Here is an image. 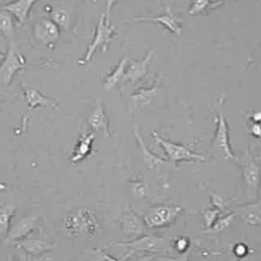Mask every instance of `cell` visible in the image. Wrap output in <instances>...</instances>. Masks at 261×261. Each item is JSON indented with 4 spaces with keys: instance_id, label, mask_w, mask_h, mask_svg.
Masks as SVG:
<instances>
[{
    "instance_id": "12",
    "label": "cell",
    "mask_w": 261,
    "mask_h": 261,
    "mask_svg": "<svg viewBox=\"0 0 261 261\" xmlns=\"http://www.w3.org/2000/svg\"><path fill=\"white\" fill-rule=\"evenodd\" d=\"M163 239L155 236H143L132 242L124 244H119L118 246H125L132 248L134 252H146V253H155L162 248Z\"/></svg>"
},
{
    "instance_id": "16",
    "label": "cell",
    "mask_w": 261,
    "mask_h": 261,
    "mask_svg": "<svg viewBox=\"0 0 261 261\" xmlns=\"http://www.w3.org/2000/svg\"><path fill=\"white\" fill-rule=\"evenodd\" d=\"M133 130H134V135L138 141V144L139 146L141 147L142 149V152H143V158H144V162H145V165L148 167V168H153L155 165H157L158 163L161 164V163H165L166 160L163 159V158H160L158 156H156L154 153H152L148 148L147 146L145 145L142 137H141V134L139 132V128L137 125H134L133 126Z\"/></svg>"
},
{
    "instance_id": "4",
    "label": "cell",
    "mask_w": 261,
    "mask_h": 261,
    "mask_svg": "<svg viewBox=\"0 0 261 261\" xmlns=\"http://www.w3.org/2000/svg\"><path fill=\"white\" fill-rule=\"evenodd\" d=\"M25 65V59L16 49L14 44H9L7 53L0 64V85L7 86L11 83L14 74Z\"/></svg>"
},
{
    "instance_id": "37",
    "label": "cell",
    "mask_w": 261,
    "mask_h": 261,
    "mask_svg": "<svg viewBox=\"0 0 261 261\" xmlns=\"http://www.w3.org/2000/svg\"><path fill=\"white\" fill-rule=\"evenodd\" d=\"M4 57H5V54L0 50V64H1V62H2V60L4 59Z\"/></svg>"
},
{
    "instance_id": "7",
    "label": "cell",
    "mask_w": 261,
    "mask_h": 261,
    "mask_svg": "<svg viewBox=\"0 0 261 261\" xmlns=\"http://www.w3.org/2000/svg\"><path fill=\"white\" fill-rule=\"evenodd\" d=\"M242 169L245 184L248 190V197L251 201L256 199L260 185V169L254 159L247 154L242 157Z\"/></svg>"
},
{
    "instance_id": "23",
    "label": "cell",
    "mask_w": 261,
    "mask_h": 261,
    "mask_svg": "<svg viewBox=\"0 0 261 261\" xmlns=\"http://www.w3.org/2000/svg\"><path fill=\"white\" fill-rule=\"evenodd\" d=\"M21 247L23 249H25L28 252L30 253H34V254H39L47 249H49L50 247L48 246V244L38 241V240H29L25 241L21 244Z\"/></svg>"
},
{
    "instance_id": "11",
    "label": "cell",
    "mask_w": 261,
    "mask_h": 261,
    "mask_svg": "<svg viewBox=\"0 0 261 261\" xmlns=\"http://www.w3.org/2000/svg\"><path fill=\"white\" fill-rule=\"evenodd\" d=\"M35 37L45 45L55 43L59 37L58 25L49 19H41L35 24L34 28Z\"/></svg>"
},
{
    "instance_id": "24",
    "label": "cell",
    "mask_w": 261,
    "mask_h": 261,
    "mask_svg": "<svg viewBox=\"0 0 261 261\" xmlns=\"http://www.w3.org/2000/svg\"><path fill=\"white\" fill-rule=\"evenodd\" d=\"M51 17L53 19V22H55L57 25H60L62 28H67L69 25L70 16L65 10L61 8H55L51 13Z\"/></svg>"
},
{
    "instance_id": "27",
    "label": "cell",
    "mask_w": 261,
    "mask_h": 261,
    "mask_svg": "<svg viewBox=\"0 0 261 261\" xmlns=\"http://www.w3.org/2000/svg\"><path fill=\"white\" fill-rule=\"evenodd\" d=\"M219 212V209L215 208H209L204 212V218H205V222H206V226L207 227H211L214 222L216 221V216Z\"/></svg>"
},
{
    "instance_id": "14",
    "label": "cell",
    "mask_w": 261,
    "mask_h": 261,
    "mask_svg": "<svg viewBox=\"0 0 261 261\" xmlns=\"http://www.w3.org/2000/svg\"><path fill=\"white\" fill-rule=\"evenodd\" d=\"M88 123L94 130L103 132L104 135L107 137L110 136L108 118L105 114L104 107H103V104L101 101L97 102L95 109L93 110L92 114L88 118Z\"/></svg>"
},
{
    "instance_id": "25",
    "label": "cell",
    "mask_w": 261,
    "mask_h": 261,
    "mask_svg": "<svg viewBox=\"0 0 261 261\" xmlns=\"http://www.w3.org/2000/svg\"><path fill=\"white\" fill-rule=\"evenodd\" d=\"M209 4L210 3L208 0H192V5L190 7L189 13L192 15L199 14L203 12L205 9H207Z\"/></svg>"
},
{
    "instance_id": "19",
    "label": "cell",
    "mask_w": 261,
    "mask_h": 261,
    "mask_svg": "<svg viewBox=\"0 0 261 261\" xmlns=\"http://www.w3.org/2000/svg\"><path fill=\"white\" fill-rule=\"evenodd\" d=\"M24 96L27 103L30 108H35L37 106H47V105H53L55 106V102L52 99H49L48 97L44 96L42 93L35 89H24Z\"/></svg>"
},
{
    "instance_id": "22",
    "label": "cell",
    "mask_w": 261,
    "mask_h": 261,
    "mask_svg": "<svg viewBox=\"0 0 261 261\" xmlns=\"http://www.w3.org/2000/svg\"><path fill=\"white\" fill-rule=\"evenodd\" d=\"M92 261H126L134 253V251L130 250L129 253H127L124 256H121L119 258H115L107 253H105L103 250L101 249H96L93 250L92 252Z\"/></svg>"
},
{
    "instance_id": "20",
    "label": "cell",
    "mask_w": 261,
    "mask_h": 261,
    "mask_svg": "<svg viewBox=\"0 0 261 261\" xmlns=\"http://www.w3.org/2000/svg\"><path fill=\"white\" fill-rule=\"evenodd\" d=\"M93 140H94L93 133L85 135L80 139V141L72 153V161H79L89 154V152L91 151V146H92Z\"/></svg>"
},
{
    "instance_id": "36",
    "label": "cell",
    "mask_w": 261,
    "mask_h": 261,
    "mask_svg": "<svg viewBox=\"0 0 261 261\" xmlns=\"http://www.w3.org/2000/svg\"><path fill=\"white\" fill-rule=\"evenodd\" d=\"M209 3H211L213 6H217L219 3H221V0H208Z\"/></svg>"
},
{
    "instance_id": "13",
    "label": "cell",
    "mask_w": 261,
    "mask_h": 261,
    "mask_svg": "<svg viewBox=\"0 0 261 261\" xmlns=\"http://www.w3.org/2000/svg\"><path fill=\"white\" fill-rule=\"evenodd\" d=\"M38 0H14L6 4H0V10L9 12L15 20H17L18 24H22L28 19L31 7Z\"/></svg>"
},
{
    "instance_id": "18",
    "label": "cell",
    "mask_w": 261,
    "mask_h": 261,
    "mask_svg": "<svg viewBox=\"0 0 261 261\" xmlns=\"http://www.w3.org/2000/svg\"><path fill=\"white\" fill-rule=\"evenodd\" d=\"M127 60H128L127 57L122 58L117 63L115 68L105 77V82H104V89L105 90H111L118 83H120L122 81V77L124 75V71H125V68H126Z\"/></svg>"
},
{
    "instance_id": "35",
    "label": "cell",
    "mask_w": 261,
    "mask_h": 261,
    "mask_svg": "<svg viewBox=\"0 0 261 261\" xmlns=\"http://www.w3.org/2000/svg\"><path fill=\"white\" fill-rule=\"evenodd\" d=\"M159 261H187V255L184 257H178V258H175V259H160Z\"/></svg>"
},
{
    "instance_id": "29",
    "label": "cell",
    "mask_w": 261,
    "mask_h": 261,
    "mask_svg": "<svg viewBox=\"0 0 261 261\" xmlns=\"http://www.w3.org/2000/svg\"><path fill=\"white\" fill-rule=\"evenodd\" d=\"M251 134L255 137H261V123L260 122H253L251 124Z\"/></svg>"
},
{
    "instance_id": "1",
    "label": "cell",
    "mask_w": 261,
    "mask_h": 261,
    "mask_svg": "<svg viewBox=\"0 0 261 261\" xmlns=\"http://www.w3.org/2000/svg\"><path fill=\"white\" fill-rule=\"evenodd\" d=\"M65 231L73 237L92 236L98 229V220L92 211L80 209L68 214L63 221Z\"/></svg>"
},
{
    "instance_id": "2",
    "label": "cell",
    "mask_w": 261,
    "mask_h": 261,
    "mask_svg": "<svg viewBox=\"0 0 261 261\" xmlns=\"http://www.w3.org/2000/svg\"><path fill=\"white\" fill-rule=\"evenodd\" d=\"M115 25L110 23V20L106 18L105 13L101 14L95 30V35L94 38L91 42V44L87 48V52L84 56L83 59L79 60L80 64H87L92 56L98 51H106L108 49V45L110 44L114 33H115Z\"/></svg>"
},
{
    "instance_id": "26",
    "label": "cell",
    "mask_w": 261,
    "mask_h": 261,
    "mask_svg": "<svg viewBox=\"0 0 261 261\" xmlns=\"http://www.w3.org/2000/svg\"><path fill=\"white\" fill-rule=\"evenodd\" d=\"M233 218V214H229L221 219H218L214 222V224L211 226L212 227V230L213 231H221L223 230L224 228H226L227 226H229L231 220Z\"/></svg>"
},
{
    "instance_id": "31",
    "label": "cell",
    "mask_w": 261,
    "mask_h": 261,
    "mask_svg": "<svg viewBox=\"0 0 261 261\" xmlns=\"http://www.w3.org/2000/svg\"><path fill=\"white\" fill-rule=\"evenodd\" d=\"M175 247H176V249H177L178 252H184V251L186 250V248L188 247V242H187V240H186V239H182V238L178 239L177 242H176Z\"/></svg>"
},
{
    "instance_id": "9",
    "label": "cell",
    "mask_w": 261,
    "mask_h": 261,
    "mask_svg": "<svg viewBox=\"0 0 261 261\" xmlns=\"http://www.w3.org/2000/svg\"><path fill=\"white\" fill-rule=\"evenodd\" d=\"M162 81V76H157V79L155 80V83L152 87L149 88H142L139 89L138 91H136L135 93H133L129 97V103H128V108L130 110V112L137 110V109H141L144 106H147L148 104L151 103V101L153 100V98L156 96L157 91L159 90V85L161 84Z\"/></svg>"
},
{
    "instance_id": "15",
    "label": "cell",
    "mask_w": 261,
    "mask_h": 261,
    "mask_svg": "<svg viewBox=\"0 0 261 261\" xmlns=\"http://www.w3.org/2000/svg\"><path fill=\"white\" fill-rule=\"evenodd\" d=\"M36 222H37V217H35L33 215H29V216L19 218L14 223V225L12 226L10 231L8 232L9 240H16V239H19V238L25 236L30 230L33 229Z\"/></svg>"
},
{
    "instance_id": "3",
    "label": "cell",
    "mask_w": 261,
    "mask_h": 261,
    "mask_svg": "<svg viewBox=\"0 0 261 261\" xmlns=\"http://www.w3.org/2000/svg\"><path fill=\"white\" fill-rule=\"evenodd\" d=\"M151 135L153 136L155 141L161 146V148L164 150L165 154L168 157V160L171 163H178L182 160L185 161L205 160V157L203 155L193 152L192 150H190L188 147L184 145H179L169 140H166L162 138L160 135H158L156 132H152Z\"/></svg>"
},
{
    "instance_id": "34",
    "label": "cell",
    "mask_w": 261,
    "mask_h": 261,
    "mask_svg": "<svg viewBox=\"0 0 261 261\" xmlns=\"http://www.w3.org/2000/svg\"><path fill=\"white\" fill-rule=\"evenodd\" d=\"M251 118L253 122H261V112H254Z\"/></svg>"
},
{
    "instance_id": "5",
    "label": "cell",
    "mask_w": 261,
    "mask_h": 261,
    "mask_svg": "<svg viewBox=\"0 0 261 261\" xmlns=\"http://www.w3.org/2000/svg\"><path fill=\"white\" fill-rule=\"evenodd\" d=\"M217 126L215 136L212 142V151L221 156L226 160L236 159L234 154L231 152L228 138V127L225 120V117L221 111V107L217 110Z\"/></svg>"
},
{
    "instance_id": "21",
    "label": "cell",
    "mask_w": 261,
    "mask_h": 261,
    "mask_svg": "<svg viewBox=\"0 0 261 261\" xmlns=\"http://www.w3.org/2000/svg\"><path fill=\"white\" fill-rule=\"evenodd\" d=\"M14 205L5 204L0 207V239L8 231L9 219L13 213Z\"/></svg>"
},
{
    "instance_id": "30",
    "label": "cell",
    "mask_w": 261,
    "mask_h": 261,
    "mask_svg": "<svg viewBox=\"0 0 261 261\" xmlns=\"http://www.w3.org/2000/svg\"><path fill=\"white\" fill-rule=\"evenodd\" d=\"M154 259V255L153 254H142V255H138L137 257H135L133 260L130 261H152Z\"/></svg>"
},
{
    "instance_id": "8",
    "label": "cell",
    "mask_w": 261,
    "mask_h": 261,
    "mask_svg": "<svg viewBox=\"0 0 261 261\" xmlns=\"http://www.w3.org/2000/svg\"><path fill=\"white\" fill-rule=\"evenodd\" d=\"M157 22L162 24L164 28L172 32L173 34H176L178 36L181 35L182 33V28L180 25V22L182 21L181 18L176 17L169 6L165 7V10L162 14L159 15H153V16H139L135 17L130 20H127V23L130 22Z\"/></svg>"
},
{
    "instance_id": "10",
    "label": "cell",
    "mask_w": 261,
    "mask_h": 261,
    "mask_svg": "<svg viewBox=\"0 0 261 261\" xmlns=\"http://www.w3.org/2000/svg\"><path fill=\"white\" fill-rule=\"evenodd\" d=\"M154 54L153 50H149L146 56L139 61L132 62L126 70L124 71V75L122 77L123 84H136L140 80L143 79V76L147 73L149 63L152 59V56Z\"/></svg>"
},
{
    "instance_id": "28",
    "label": "cell",
    "mask_w": 261,
    "mask_h": 261,
    "mask_svg": "<svg viewBox=\"0 0 261 261\" xmlns=\"http://www.w3.org/2000/svg\"><path fill=\"white\" fill-rule=\"evenodd\" d=\"M210 195H211V199H212L213 205H214L217 209H220V208L222 207V205H223V200H222V198H221L220 196H218V195H215L214 193H211V192H210Z\"/></svg>"
},
{
    "instance_id": "32",
    "label": "cell",
    "mask_w": 261,
    "mask_h": 261,
    "mask_svg": "<svg viewBox=\"0 0 261 261\" xmlns=\"http://www.w3.org/2000/svg\"><path fill=\"white\" fill-rule=\"evenodd\" d=\"M119 0H105V3H106V11H105V15H106V18L109 20V15H110V11H111V8L112 6L118 2Z\"/></svg>"
},
{
    "instance_id": "6",
    "label": "cell",
    "mask_w": 261,
    "mask_h": 261,
    "mask_svg": "<svg viewBox=\"0 0 261 261\" xmlns=\"http://www.w3.org/2000/svg\"><path fill=\"white\" fill-rule=\"evenodd\" d=\"M181 211V207L178 206H156L146 213L145 223L152 228L164 226L172 222Z\"/></svg>"
},
{
    "instance_id": "17",
    "label": "cell",
    "mask_w": 261,
    "mask_h": 261,
    "mask_svg": "<svg viewBox=\"0 0 261 261\" xmlns=\"http://www.w3.org/2000/svg\"><path fill=\"white\" fill-rule=\"evenodd\" d=\"M0 32L9 42V44H14L15 41V28L13 16L7 12L0 10Z\"/></svg>"
},
{
    "instance_id": "33",
    "label": "cell",
    "mask_w": 261,
    "mask_h": 261,
    "mask_svg": "<svg viewBox=\"0 0 261 261\" xmlns=\"http://www.w3.org/2000/svg\"><path fill=\"white\" fill-rule=\"evenodd\" d=\"M247 252V248L243 245V244H239L236 248H234V253L239 256H243L245 253Z\"/></svg>"
}]
</instances>
